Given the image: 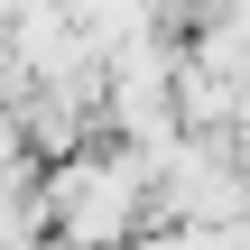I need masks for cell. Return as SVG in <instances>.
<instances>
[{"label": "cell", "mask_w": 250, "mask_h": 250, "mask_svg": "<svg viewBox=\"0 0 250 250\" xmlns=\"http://www.w3.org/2000/svg\"><path fill=\"white\" fill-rule=\"evenodd\" d=\"M130 204H139V158H111V167H65L56 176V223L65 232H121L130 223Z\"/></svg>", "instance_id": "1"}]
</instances>
